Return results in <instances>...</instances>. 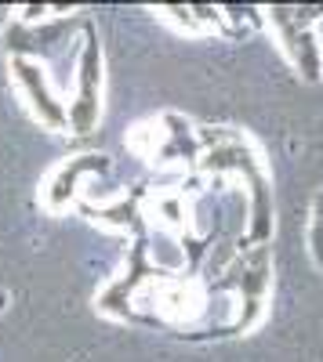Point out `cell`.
I'll use <instances>...</instances> for the list:
<instances>
[{"mask_svg": "<svg viewBox=\"0 0 323 362\" xmlns=\"http://www.w3.org/2000/svg\"><path fill=\"white\" fill-rule=\"evenodd\" d=\"M261 11H266V22L273 25L290 69L305 83H316L323 76V54H319L312 25L319 22L323 8H261Z\"/></svg>", "mask_w": 323, "mask_h": 362, "instance_id": "6da1fadb", "label": "cell"}, {"mask_svg": "<svg viewBox=\"0 0 323 362\" xmlns=\"http://www.w3.org/2000/svg\"><path fill=\"white\" fill-rule=\"evenodd\" d=\"M73 134H91L102 119V47L95 25L84 18L80 29V58L73 73V102L66 105Z\"/></svg>", "mask_w": 323, "mask_h": 362, "instance_id": "7a4b0ae2", "label": "cell"}, {"mask_svg": "<svg viewBox=\"0 0 323 362\" xmlns=\"http://www.w3.org/2000/svg\"><path fill=\"white\" fill-rule=\"evenodd\" d=\"M73 25H84V22H69V18H47L40 25H22V22H11L8 33H4V47L11 58H29V62H58L66 66L62 51L69 44H80L73 40Z\"/></svg>", "mask_w": 323, "mask_h": 362, "instance_id": "3957f363", "label": "cell"}, {"mask_svg": "<svg viewBox=\"0 0 323 362\" xmlns=\"http://www.w3.org/2000/svg\"><path fill=\"white\" fill-rule=\"evenodd\" d=\"M11 80L18 87L26 109L33 112V119H37L40 127H47V131H66L69 127L66 102L58 98L47 66L29 62V58H11Z\"/></svg>", "mask_w": 323, "mask_h": 362, "instance_id": "277c9868", "label": "cell"}, {"mask_svg": "<svg viewBox=\"0 0 323 362\" xmlns=\"http://www.w3.org/2000/svg\"><path fill=\"white\" fill-rule=\"evenodd\" d=\"M113 170V160L106 153H84V156H73L66 163H58L47 177V185L40 192V203L51 214H62L69 210L80 196H84V177H95V174H109Z\"/></svg>", "mask_w": 323, "mask_h": 362, "instance_id": "5b68a950", "label": "cell"}, {"mask_svg": "<svg viewBox=\"0 0 323 362\" xmlns=\"http://www.w3.org/2000/svg\"><path fill=\"white\" fill-rule=\"evenodd\" d=\"M145 185H135L131 192H120L113 199H102V203H87V199H76L80 214H87L95 225H106V228H120V232H135L138 239L149 232V221H145Z\"/></svg>", "mask_w": 323, "mask_h": 362, "instance_id": "8992f818", "label": "cell"}, {"mask_svg": "<svg viewBox=\"0 0 323 362\" xmlns=\"http://www.w3.org/2000/svg\"><path fill=\"white\" fill-rule=\"evenodd\" d=\"M196 170L203 177H229V174H240L244 181H254V177H266V163L254 148L237 134L232 141L218 145V148H208V153H200L196 160Z\"/></svg>", "mask_w": 323, "mask_h": 362, "instance_id": "52a82bcc", "label": "cell"}, {"mask_svg": "<svg viewBox=\"0 0 323 362\" xmlns=\"http://www.w3.org/2000/svg\"><path fill=\"white\" fill-rule=\"evenodd\" d=\"M160 148H157V163H196L200 160V141H196V127L186 124L182 116L164 112L160 116Z\"/></svg>", "mask_w": 323, "mask_h": 362, "instance_id": "ba28073f", "label": "cell"}, {"mask_svg": "<svg viewBox=\"0 0 323 362\" xmlns=\"http://www.w3.org/2000/svg\"><path fill=\"white\" fill-rule=\"evenodd\" d=\"M145 239V257H149V264L157 272H164V276H174V272L186 268V250H182V235H174L167 228H149L142 235Z\"/></svg>", "mask_w": 323, "mask_h": 362, "instance_id": "9c48e42d", "label": "cell"}, {"mask_svg": "<svg viewBox=\"0 0 323 362\" xmlns=\"http://www.w3.org/2000/svg\"><path fill=\"white\" fill-rule=\"evenodd\" d=\"M149 206H157V218H160V228L182 235L189 232V218H186V196L182 192H160Z\"/></svg>", "mask_w": 323, "mask_h": 362, "instance_id": "30bf717a", "label": "cell"}, {"mask_svg": "<svg viewBox=\"0 0 323 362\" xmlns=\"http://www.w3.org/2000/svg\"><path fill=\"white\" fill-rule=\"evenodd\" d=\"M309 254L316 268H323V189L312 199V218H309Z\"/></svg>", "mask_w": 323, "mask_h": 362, "instance_id": "8fae6325", "label": "cell"}, {"mask_svg": "<svg viewBox=\"0 0 323 362\" xmlns=\"http://www.w3.org/2000/svg\"><path fill=\"white\" fill-rule=\"evenodd\" d=\"M174 25H182L186 33H200V22H196V15H193V8H182V4H171V8H160Z\"/></svg>", "mask_w": 323, "mask_h": 362, "instance_id": "7c38bea8", "label": "cell"}, {"mask_svg": "<svg viewBox=\"0 0 323 362\" xmlns=\"http://www.w3.org/2000/svg\"><path fill=\"white\" fill-rule=\"evenodd\" d=\"M312 33H316V44H319V54H323V15H319V22L312 25Z\"/></svg>", "mask_w": 323, "mask_h": 362, "instance_id": "4fadbf2b", "label": "cell"}]
</instances>
